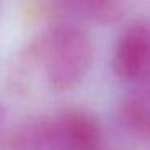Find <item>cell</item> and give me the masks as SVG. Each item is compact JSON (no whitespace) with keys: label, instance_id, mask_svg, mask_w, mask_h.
Listing matches in <instances>:
<instances>
[{"label":"cell","instance_id":"1","mask_svg":"<svg viewBox=\"0 0 150 150\" xmlns=\"http://www.w3.org/2000/svg\"><path fill=\"white\" fill-rule=\"evenodd\" d=\"M13 145L16 150H100L102 129L94 115L73 108L26 123L15 132Z\"/></svg>","mask_w":150,"mask_h":150},{"label":"cell","instance_id":"2","mask_svg":"<svg viewBox=\"0 0 150 150\" xmlns=\"http://www.w3.org/2000/svg\"><path fill=\"white\" fill-rule=\"evenodd\" d=\"M40 60L49 87L57 92L71 91L87 76L94 45L79 26L58 24L42 39Z\"/></svg>","mask_w":150,"mask_h":150},{"label":"cell","instance_id":"3","mask_svg":"<svg viewBox=\"0 0 150 150\" xmlns=\"http://www.w3.org/2000/svg\"><path fill=\"white\" fill-rule=\"evenodd\" d=\"M113 73L131 84H139L150 76L149 21H134L121 31L113 52Z\"/></svg>","mask_w":150,"mask_h":150},{"label":"cell","instance_id":"4","mask_svg":"<svg viewBox=\"0 0 150 150\" xmlns=\"http://www.w3.org/2000/svg\"><path fill=\"white\" fill-rule=\"evenodd\" d=\"M121 121L131 136L150 144V76L121 105Z\"/></svg>","mask_w":150,"mask_h":150},{"label":"cell","instance_id":"5","mask_svg":"<svg viewBox=\"0 0 150 150\" xmlns=\"http://www.w3.org/2000/svg\"><path fill=\"white\" fill-rule=\"evenodd\" d=\"M60 4L71 13L95 23H111L121 15L116 0H60Z\"/></svg>","mask_w":150,"mask_h":150}]
</instances>
